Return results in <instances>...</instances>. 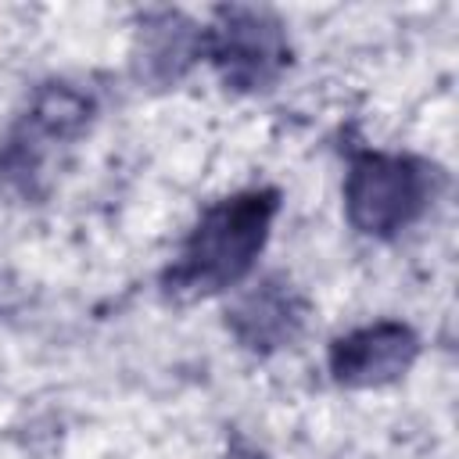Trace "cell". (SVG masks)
I'll return each mask as SVG.
<instances>
[{
    "label": "cell",
    "instance_id": "obj_1",
    "mask_svg": "<svg viewBox=\"0 0 459 459\" xmlns=\"http://www.w3.org/2000/svg\"><path fill=\"white\" fill-rule=\"evenodd\" d=\"M276 215V186H251L215 201L183 240L176 262L161 273L165 294L176 301H197L226 287H237L262 255Z\"/></svg>",
    "mask_w": 459,
    "mask_h": 459
},
{
    "label": "cell",
    "instance_id": "obj_2",
    "mask_svg": "<svg viewBox=\"0 0 459 459\" xmlns=\"http://www.w3.org/2000/svg\"><path fill=\"white\" fill-rule=\"evenodd\" d=\"M93 97L72 82H43L25 111L0 136V190L14 201H39L54 165L93 122Z\"/></svg>",
    "mask_w": 459,
    "mask_h": 459
},
{
    "label": "cell",
    "instance_id": "obj_3",
    "mask_svg": "<svg viewBox=\"0 0 459 459\" xmlns=\"http://www.w3.org/2000/svg\"><path fill=\"white\" fill-rule=\"evenodd\" d=\"M437 165L402 151H359L344 176V215L362 237H398L437 197Z\"/></svg>",
    "mask_w": 459,
    "mask_h": 459
},
{
    "label": "cell",
    "instance_id": "obj_4",
    "mask_svg": "<svg viewBox=\"0 0 459 459\" xmlns=\"http://www.w3.org/2000/svg\"><path fill=\"white\" fill-rule=\"evenodd\" d=\"M201 57L212 61L230 90H269L290 65L283 22L265 7H219L212 25L201 29Z\"/></svg>",
    "mask_w": 459,
    "mask_h": 459
},
{
    "label": "cell",
    "instance_id": "obj_5",
    "mask_svg": "<svg viewBox=\"0 0 459 459\" xmlns=\"http://www.w3.org/2000/svg\"><path fill=\"white\" fill-rule=\"evenodd\" d=\"M420 355V337L409 323L377 319L330 341L326 366L341 387H387L402 380Z\"/></svg>",
    "mask_w": 459,
    "mask_h": 459
},
{
    "label": "cell",
    "instance_id": "obj_6",
    "mask_svg": "<svg viewBox=\"0 0 459 459\" xmlns=\"http://www.w3.org/2000/svg\"><path fill=\"white\" fill-rule=\"evenodd\" d=\"M305 316H308V305L298 294V287L283 276H269L230 305L226 326L247 351L269 355L298 341Z\"/></svg>",
    "mask_w": 459,
    "mask_h": 459
},
{
    "label": "cell",
    "instance_id": "obj_7",
    "mask_svg": "<svg viewBox=\"0 0 459 459\" xmlns=\"http://www.w3.org/2000/svg\"><path fill=\"white\" fill-rule=\"evenodd\" d=\"M201 57V29L186 18L161 11L143 29V72L158 82H176L190 61Z\"/></svg>",
    "mask_w": 459,
    "mask_h": 459
},
{
    "label": "cell",
    "instance_id": "obj_8",
    "mask_svg": "<svg viewBox=\"0 0 459 459\" xmlns=\"http://www.w3.org/2000/svg\"><path fill=\"white\" fill-rule=\"evenodd\" d=\"M251 459H258V455H251Z\"/></svg>",
    "mask_w": 459,
    "mask_h": 459
}]
</instances>
